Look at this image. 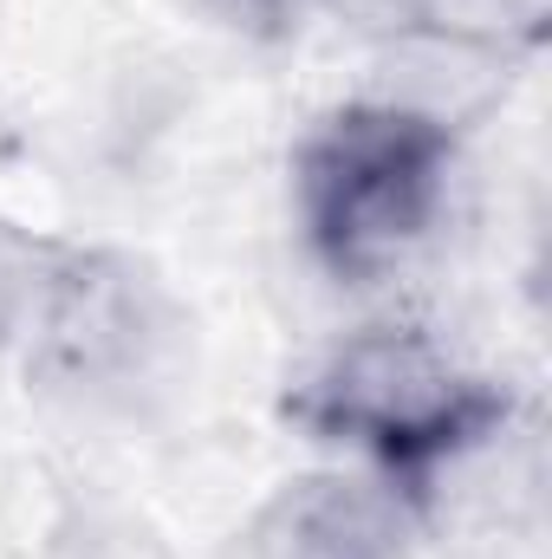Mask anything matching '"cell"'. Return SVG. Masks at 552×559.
Here are the masks:
<instances>
[{"label": "cell", "mask_w": 552, "mask_h": 559, "mask_svg": "<svg viewBox=\"0 0 552 559\" xmlns=\"http://www.w3.org/2000/svg\"><path fill=\"white\" fill-rule=\"evenodd\" d=\"M448 138L416 111H345L299 156L305 228L338 274H377L435 215Z\"/></svg>", "instance_id": "obj_1"}, {"label": "cell", "mask_w": 552, "mask_h": 559, "mask_svg": "<svg viewBox=\"0 0 552 559\" xmlns=\"http://www.w3.org/2000/svg\"><path fill=\"white\" fill-rule=\"evenodd\" d=\"M299 417L325 436L377 449L391 468H429L494 423V397L455 378L422 338L371 332L312 378Z\"/></svg>", "instance_id": "obj_2"}]
</instances>
